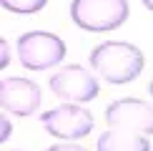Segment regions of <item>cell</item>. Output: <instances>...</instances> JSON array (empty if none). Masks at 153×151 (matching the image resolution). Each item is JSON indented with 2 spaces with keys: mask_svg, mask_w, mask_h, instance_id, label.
I'll return each instance as SVG.
<instances>
[{
  "mask_svg": "<svg viewBox=\"0 0 153 151\" xmlns=\"http://www.w3.org/2000/svg\"><path fill=\"white\" fill-rule=\"evenodd\" d=\"M143 53L133 43L108 40L91 50V68L108 83H128L136 81L143 71Z\"/></svg>",
  "mask_w": 153,
  "mask_h": 151,
  "instance_id": "6da1fadb",
  "label": "cell"
},
{
  "mask_svg": "<svg viewBox=\"0 0 153 151\" xmlns=\"http://www.w3.org/2000/svg\"><path fill=\"white\" fill-rule=\"evenodd\" d=\"M131 15L128 0H73L71 20L88 33H108L120 28Z\"/></svg>",
  "mask_w": 153,
  "mask_h": 151,
  "instance_id": "7a4b0ae2",
  "label": "cell"
},
{
  "mask_svg": "<svg viewBox=\"0 0 153 151\" xmlns=\"http://www.w3.org/2000/svg\"><path fill=\"white\" fill-rule=\"evenodd\" d=\"M18 58L28 71H48L65 58V43L48 30H30L18 38Z\"/></svg>",
  "mask_w": 153,
  "mask_h": 151,
  "instance_id": "3957f363",
  "label": "cell"
},
{
  "mask_svg": "<svg viewBox=\"0 0 153 151\" xmlns=\"http://www.w3.org/2000/svg\"><path fill=\"white\" fill-rule=\"evenodd\" d=\"M40 123L45 126L50 136L63 138V141H75V138H85L93 131V113L78 103H63L43 113Z\"/></svg>",
  "mask_w": 153,
  "mask_h": 151,
  "instance_id": "277c9868",
  "label": "cell"
},
{
  "mask_svg": "<svg viewBox=\"0 0 153 151\" xmlns=\"http://www.w3.org/2000/svg\"><path fill=\"white\" fill-rule=\"evenodd\" d=\"M50 91L65 103H88L98 96V81L83 66H65L50 76Z\"/></svg>",
  "mask_w": 153,
  "mask_h": 151,
  "instance_id": "5b68a950",
  "label": "cell"
},
{
  "mask_svg": "<svg viewBox=\"0 0 153 151\" xmlns=\"http://www.w3.org/2000/svg\"><path fill=\"white\" fill-rule=\"evenodd\" d=\"M40 86L35 81L20 78V76L0 81V108L13 116H33L40 108Z\"/></svg>",
  "mask_w": 153,
  "mask_h": 151,
  "instance_id": "8992f818",
  "label": "cell"
},
{
  "mask_svg": "<svg viewBox=\"0 0 153 151\" xmlns=\"http://www.w3.org/2000/svg\"><path fill=\"white\" fill-rule=\"evenodd\" d=\"M105 121L111 129H126L151 136L153 121H151V103L141 98H120L113 101L105 108Z\"/></svg>",
  "mask_w": 153,
  "mask_h": 151,
  "instance_id": "52a82bcc",
  "label": "cell"
},
{
  "mask_svg": "<svg viewBox=\"0 0 153 151\" xmlns=\"http://www.w3.org/2000/svg\"><path fill=\"white\" fill-rule=\"evenodd\" d=\"M98 151H151V136L126 129H111L98 138Z\"/></svg>",
  "mask_w": 153,
  "mask_h": 151,
  "instance_id": "ba28073f",
  "label": "cell"
},
{
  "mask_svg": "<svg viewBox=\"0 0 153 151\" xmlns=\"http://www.w3.org/2000/svg\"><path fill=\"white\" fill-rule=\"evenodd\" d=\"M0 5L15 15H33V13L45 8L48 0H0Z\"/></svg>",
  "mask_w": 153,
  "mask_h": 151,
  "instance_id": "9c48e42d",
  "label": "cell"
},
{
  "mask_svg": "<svg viewBox=\"0 0 153 151\" xmlns=\"http://www.w3.org/2000/svg\"><path fill=\"white\" fill-rule=\"evenodd\" d=\"M10 134H13V126H10V121H8V116H5L3 111H0V144H5L10 138Z\"/></svg>",
  "mask_w": 153,
  "mask_h": 151,
  "instance_id": "30bf717a",
  "label": "cell"
},
{
  "mask_svg": "<svg viewBox=\"0 0 153 151\" xmlns=\"http://www.w3.org/2000/svg\"><path fill=\"white\" fill-rule=\"evenodd\" d=\"M10 63V46L5 38H0V71H5Z\"/></svg>",
  "mask_w": 153,
  "mask_h": 151,
  "instance_id": "8fae6325",
  "label": "cell"
},
{
  "mask_svg": "<svg viewBox=\"0 0 153 151\" xmlns=\"http://www.w3.org/2000/svg\"><path fill=\"white\" fill-rule=\"evenodd\" d=\"M45 151H85V149L75 146V144H55V146H48Z\"/></svg>",
  "mask_w": 153,
  "mask_h": 151,
  "instance_id": "7c38bea8",
  "label": "cell"
},
{
  "mask_svg": "<svg viewBox=\"0 0 153 151\" xmlns=\"http://www.w3.org/2000/svg\"><path fill=\"white\" fill-rule=\"evenodd\" d=\"M143 5H146V8L151 10V8H153V0H143Z\"/></svg>",
  "mask_w": 153,
  "mask_h": 151,
  "instance_id": "4fadbf2b",
  "label": "cell"
}]
</instances>
